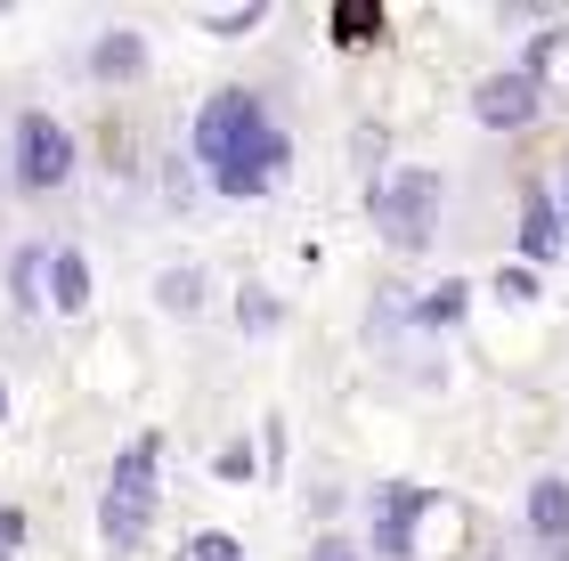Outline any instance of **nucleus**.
Here are the masks:
<instances>
[{
    "mask_svg": "<svg viewBox=\"0 0 569 561\" xmlns=\"http://www.w3.org/2000/svg\"><path fill=\"white\" fill-rule=\"evenodd\" d=\"M196 163H203V180L220 196L244 203V196H269V180L293 171V139L269 122V107L244 82H220L196 107Z\"/></svg>",
    "mask_w": 569,
    "mask_h": 561,
    "instance_id": "f257e3e1",
    "label": "nucleus"
},
{
    "mask_svg": "<svg viewBox=\"0 0 569 561\" xmlns=\"http://www.w3.org/2000/svg\"><path fill=\"white\" fill-rule=\"evenodd\" d=\"M154 504H163V431H131L107 472V497H98V538L107 553H139Z\"/></svg>",
    "mask_w": 569,
    "mask_h": 561,
    "instance_id": "f03ea898",
    "label": "nucleus"
},
{
    "mask_svg": "<svg viewBox=\"0 0 569 561\" xmlns=\"http://www.w3.org/2000/svg\"><path fill=\"white\" fill-rule=\"evenodd\" d=\"M367 220L382 228L391 252H431V237H439V171H423V163L382 171L367 188Z\"/></svg>",
    "mask_w": 569,
    "mask_h": 561,
    "instance_id": "7ed1b4c3",
    "label": "nucleus"
},
{
    "mask_svg": "<svg viewBox=\"0 0 569 561\" xmlns=\"http://www.w3.org/2000/svg\"><path fill=\"white\" fill-rule=\"evenodd\" d=\"M73 163H82V147H73V131L58 114L24 107L9 122V180H17V196H58L73 180Z\"/></svg>",
    "mask_w": 569,
    "mask_h": 561,
    "instance_id": "20e7f679",
    "label": "nucleus"
},
{
    "mask_svg": "<svg viewBox=\"0 0 569 561\" xmlns=\"http://www.w3.org/2000/svg\"><path fill=\"white\" fill-rule=\"evenodd\" d=\"M431 513V489L416 480H391V489H375V529H367V553L375 561H416V521Z\"/></svg>",
    "mask_w": 569,
    "mask_h": 561,
    "instance_id": "39448f33",
    "label": "nucleus"
},
{
    "mask_svg": "<svg viewBox=\"0 0 569 561\" xmlns=\"http://www.w3.org/2000/svg\"><path fill=\"white\" fill-rule=\"evenodd\" d=\"M537 107H546V82H529L521 66H497V73H480V90H472V114H480V131H529Z\"/></svg>",
    "mask_w": 569,
    "mask_h": 561,
    "instance_id": "423d86ee",
    "label": "nucleus"
},
{
    "mask_svg": "<svg viewBox=\"0 0 569 561\" xmlns=\"http://www.w3.org/2000/svg\"><path fill=\"white\" fill-rule=\"evenodd\" d=\"M561 244H569V220H561V203L537 188V196L521 203V269H553Z\"/></svg>",
    "mask_w": 569,
    "mask_h": 561,
    "instance_id": "0eeeda50",
    "label": "nucleus"
},
{
    "mask_svg": "<svg viewBox=\"0 0 569 561\" xmlns=\"http://www.w3.org/2000/svg\"><path fill=\"white\" fill-rule=\"evenodd\" d=\"M139 73H147V33L114 24V33L90 41V82H139Z\"/></svg>",
    "mask_w": 569,
    "mask_h": 561,
    "instance_id": "6e6552de",
    "label": "nucleus"
},
{
    "mask_svg": "<svg viewBox=\"0 0 569 561\" xmlns=\"http://www.w3.org/2000/svg\"><path fill=\"white\" fill-rule=\"evenodd\" d=\"M49 310H66V318L90 310V261H82V244H49Z\"/></svg>",
    "mask_w": 569,
    "mask_h": 561,
    "instance_id": "1a4fd4ad",
    "label": "nucleus"
},
{
    "mask_svg": "<svg viewBox=\"0 0 569 561\" xmlns=\"http://www.w3.org/2000/svg\"><path fill=\"white\" fill-rule=\"evenodd\" d=\"M529 529H537V545H569V480L561 472L529 480Z\"/></svg>",
    "mask_w": 569,
    "mask_h": 561,
    "instance_id": "9d476101",
    "label": "nucleus"
},
{
    "mask_svg": "<svg viewBox=\"0 0 569 561\" xmlns=\"http://www.w3.org/2000/svg\"><path fill=\"white\" fill-rule=\"evenodd\" d=\"M9 301H17L24 318L49 301V244H17L9 252Z\"/></svg>",
    "mask_w": 569,
    "mask_h": 561,
    "instance_id": "9b49d317",
    "label": "nucleus"
},
{
    "mask_svg": "<svg viewBox=\"0 0 569 561\" xmlns=\"http://www.w3.org/2000/svg\"><path fill=\"white\" fill-rule=\"evenodd\" d=\"M326 33L342 41V49H350V41H375V33H382V9H375V0H333Z\"/></svg>",
    "mask_w": 569,
    "mask_h": 561,
    "instance_id": "f8f14e48",
    "label": "nucleus"
},
{
    "mask_svg": "<svg viewBox=\"0 0 569 561\" xmlns=\"http://www.w3.org/2000/svg\"><path fill=\"white\" fill-rule=\"evenodd\" d=\"M154 301H163L171 318L203 310V269H188V261H179V269H163V277H154Z\"/></svg>",
    "mask_w": 569,
    "mask_h": 561,
    "instance_id": "ddd939ff",
    "label": "nucleus"
},
{
    "mask_svg": "<svg viewBox=\"0 0 569 561\" xmlns=\"http://www.w3.org/2000/svg\"><path fill=\"white\" fill-rule=\"evenodd\" d=\"M463 310H472V285H463V277H448V285H431V293L416 301V325H456Z\"/></svg>",
    "mask_w": 569,
    "mask_h": 561,
    "instance_id": "4468645a",
    "label": "nucleus"
},
{
    "mask_svg": "<svg viewBox=\"0 0 569 561\" xmlns=\"http://www.w3.org/2000/svg\"><path fill=\"white\" fill-rule=\"evenodd\" d=\"M237 325H244V334H277V325H284V301H277L269 285H237Z\"/></svg>",
    "mask_w": 569,
    "mask_h": 561,
    "instance_id": "2eb2a0df",
    "label": "nucleus"
},
{
    "mask_svg": "<svg viewBox=\"0 0 569 561\" xmlns=\"http://www.w3.org/2000/svg\"><path fill=\"white\" fill-rule=\"evenodd\" d=\"M212 472H220V480H252V472H261V455H252L244 440H228V448L212 455Z\"/></svg>",
    "mask_w": 569,
    "mask_h": 561,
    "instance_id": "dca6fc26",
    "label": "nucleus"
},
{
    "mask_svg": "<svg viewBox=\"0 0 569 561\" xmlns=\"http://www.w3.org/2000/svg\"><path fill=\"white\" fill-rule=\"evenodd\" d=\"M497 301L529 310V301H537V269H497Z\"/></svg>",
    "mask_w": 569,
    "mask_h": 561,
    "instance_id": "f3484780",
    "label": "nucleus"
},
{
    "mask_svg": "<svg viewBox=\"0 0 569 561\" xmlns=\"http://www.w3.org/2000/svg\"><path fill=\"white\" fill-rule=\"evenodd\" d=\"M188 561H244V545L228 538V529H203V538L188 545Z\"/></svg>",
    "mask_w": 569,
    "mask_h": 561,
    "instance_id": "a211bd4d",
    "label": "nucleus"
},
{
    "mask_svg": "<svg viewBox=\"0 0 569 561\" xmlns=\"http://www.w3.org/2000/svg\"><path fill=\"white\" fill-rule=\"evenodd\" d=\"M261 17H269V0H252V9H237V17H203V33H220V41H228V33H252Z\"/></svg>",
    "mask_w": 569,
    "mask_h": 561,
    "instance_id": "6ab92c4d",
    "label": "nucleus"
},
{
    "mask_svg": "<svg viewBox=\"0 0 569 561\" xmlns=\"http://www.w3.org/2000/svg\"><path fill=\"white\" fill-rule=\"evenodd\" d=\"M33 538V521H24V504H0V553H24Z\"/></svg>",
    "mask_w": 569,
    "mask_h": 561,
    "instance_id": "aec40b11",
    "label": "nucleus"
},
{
    "mask_svg": "<svg viewBox=\"0 0 569 561\" xmlns=\"http://www.w3.org/2000/svg\"><path fill=\"white\" fill-rule=\"evenodd\" d=\"M309 561H367V545H350V538H342V529H326V538H318V545H309Z\"/></svg>",
    "mask_w": 569,
    "mask_h": 561,
    "instance_id": "412c9836",
    "label": "nucleus"
},
{
    "mask_svg": "<svg viewBox=\"0 0 569 561\" xmlns=\"http://www.w3.org/2000/svg\"><path fill=\"white\" fill-rule=\"evenodd\" d=\"M261 464H269V472H284V415H269V423H261Z\"/></svg>",
    "mask_w": 569,
    "mask_h": 561,
    "instance_id": "4be33fe9",
    "label": "nucleus"
},
{
    "mask_svg": "<svg viewBox=\"0 0 569 561\" xmlns=\"http://www.w3.org/2000/svg\"><path fill=\"white\" fill-rule=\"evenodd\" d=\"M0 423H9V374H0Z\"/></svg>",
    "mask_w": 569,
    "mask_h": 561,
    "instance_id": "5701e85b",
    "label": "nucleus"
},
{
    "mask_svg": "<svg viewBox=\"0 0 569 561\" xmlns=\"http://www.w3.org/2000/svg\"><path fill=\"white\" fill-rule=\"evenodd\" d=\"M546 561H569V545H546Z\"/></svg>",
    "mask_w": 569,
    "mask_h": 561,
    "instance_id": "b1692460",
    "label": "nucleus"
},
{
    "mask_svg": "<svg viewBox=\"0 0 569 561\" xmlns=\"http://www.w3.org/2000/svg\"><path fill=\"white\" fill-rule=\"evenodd\" d=\"M561 220H569V180H561Z\"/></svg>",
    "mask_w": 569,
    "mask_h": 561,
    "instance_id": "393cba45",
    "label": "nucleus"
},
{
    "mask_svg": "<svg viewBox=\"0 0 569 561\" xmlns=\"http://www.w3.org/2000/svg\"><path fill=\"white\" fill-rule=\"evenodd\" d=\"M480 561H505V553H480Z\"/></svg>",
    "mask_w": 569,
    "mask_h": 561,
    "instance_id": "a878e982",
    "label": "nucleus"
},
{
    "mask_svg": "<svg viewBox=\"0 0 569 561\" xmlns=\"http://www.w3.org/2000/svg\"><path fill=\"white\" fill-rule=\"evenodd\" d=\"M0 561H17V553H0Z\"/></svg>",
    "mask_w": 569,
    "mask_h": 561,
    "instance_id": "bb28decb",
    "label": "nucleus"
}]
</instances>
